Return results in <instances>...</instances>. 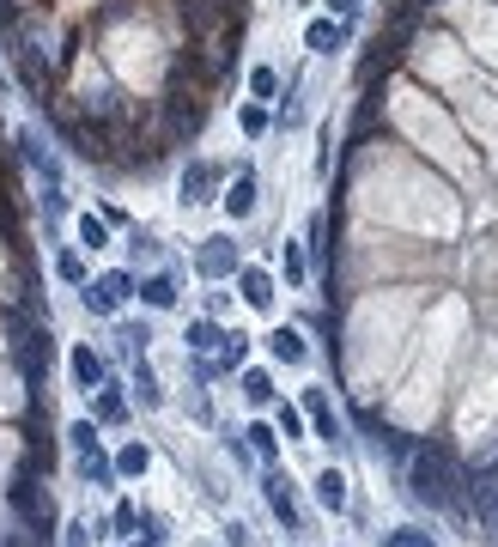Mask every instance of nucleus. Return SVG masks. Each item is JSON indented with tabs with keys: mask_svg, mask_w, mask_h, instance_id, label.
Returning <instances> with one entry per match:
<instances>
[{
	"mask_svg": "<svg viewBox=\"0 0 498 547\" xmlns=\"http://www.w3.org/2000/svg\"><path fill=\"white\" fill-rule=\"evenodd\" d=\"M407 493H413L420 505L450 511V505H456V462H450L437 445H420L407 456Z\"/></svg>",
	"mask_w": 498,
	"mask_h": 547,
	"instance_id": "f257e3e1",
	"label": "nucleus"
},
{
	"mask_svg": "<svg viewBox=\"0 0 498 547\" xmlns=\"http://www.w3.org/2000/svg\"><path fill=\"white\" fill-rule=\"evenodd\" d=\"M165 116H170V135H195V128H200V116H207V103H200L195 92H183V86H170Z\"/></svg>",
	"mask_w": 498,
	"mask_h": 547,
	"instance_id": "f03ea898",
	"label": "nucleus"
},
{
	"mask_svg": "<svg viewBox=\"0 0 498 547\" xmlns=\"http://www.w3.org/2000/svg\"><path fill=\"white\" fill-rule=\"evenodd\" d=\"M225 183V171L219 165H207V159H195L189 171H183V201L189 207H200V201H213V189Z\"/></svg>",
	"mask_w": 498,
	"mask_h": 547,
	"instance_id": "7ed1b4c3",
	"label": "nucleus"
},
{
	"mask_svg": "<svg viewBox=\"0 0 498 547\" xmlns=\"http://www.w3.org/2000/svg\"><path fill=\"white\" fill-rule=\"evenodd\" d=\"M262 493H267V511L280 517L286 529H298V505H292V480H286L280 469H273V475L262 480Z\"/></svg>",
	"mask_w": 498,
	"mask_h": 547,
	"instance_id": "20e7f679",
	"label": "nucleus"
},
{
	"mask_svg": "<svg viewBox=\"0 0 498 547\" xmlns=\"http://www.w3.org/2000/svg\"><path fill=\"white\" fill-rule=\"evenodd\" d=\"M225 213H232V219H249V213H256V171H249V165L225 183Z\"/></svg>",
	"mask_w": 498,
	"mask_h": 547,
	"instance_id": "39448f33",
	"label": "nucleus"
},
{
	"mask_svg": "<svg viewBox=\"0 0 498 547\" xmlns=\"http://www.w3.org/2000/svg\"><path fill=\"white\" fill-rule=\"evenodd\" d=\"M304 43H310L316 55H334V49L347 43V19H316V25L304 31Z\"/></svg>",
	"mask_w": 498,
	"mask_h": 547,
	"instance_id": "423d86ee",
	"label": "nucleus"
},
{
	"mask_svg": "<svg viewBox=\"0 0 498 547\" xmlns=\"http://www.w3.org/2000/svg\"><path fill=\"white\" fill-rule=\"evenodd\" d=\"M200 274H213V280H219V274H237V249L225 238H207V249H200Z\"/></svg>",
	"mask_w": 498,
	"mask_h": 547,
	"instance_id": "0eeeda50",
	"label": "nucleus"
},
{
	"mask_svg": "<svg viewBox=\"0 0 498 547\" xmlns=\"http://www.w3.org/2000/svg\"><path fill=\"white\" fill-rule=\"evenodd\" d=\"M67 365H73V383H79V389H98V383H103V359L92 353V347H73Z\"/></svg>",
	"mask_w": 498,
	"mask_h": 547,
	"instance_id": "6e6552de",
	"label": "nucleus"
},
{
	"mask_svg": "<svg viewBox=\"0 0 498 547\" xmlns=\"http://www.w3.org/2000/svg\"><path fill=\"white\" fill-rule=\"evenodd\" d=\"M237 286H243V298H249L256 310H267V305H273V280H267L262 268H237Z\"/></svg>",
	"mask_w": 498,
	"mask_h": 547,
	"instance_id": "1a4fd4ad",
	"label": "nucleus"
},
{
	"mask_svg": "<svg viewBox=\"0 0 498 547\" xmlns=\"http://www.w3.org/2000/svg\"><path fill=\"white\" fill-rule=\"evenodd\" d=\"M267 353H273L280 365H298L304 359V335L298 329H273V335H267Z\"/></svg>",
	"mask_w": 498,
	"mask_h": 547,
	"instance_id": "9d476101",
	"label": "nucleus"
},
{
	"mask_svg": "<svg viewBox=\"0 0 498 547\" xmlns=\"http://www.w3.org/2000/svg\"><path fill=\"white\" fill-rule=\"evenodd\" d=\"M316 499H322V511H347V480H340V469H322V475H316Z\"/></svg>",
	"mask_w": 498,
	"mask_h": 547,
	"instance_id": "9b49d317",
	"label": "nucleus"
},
{
	"mask_svg": "<svg viewBox=\"0 0 498 547\" xmlns=\"http://www.w3.org/2000/svg\"><path fill=\"white\" fill-rule=\"evenodd\" d=\"M79 475L92 480V486H110V480H116V462H110L103 450H86V456H79Z\"/></svg>",
	"mask_w": 498,
	"mask_h": 547,
	"instance_id": "f8f14e48",
	"label": "nucleus"
},
{
	"mask_svg": "<svg viewBox=\"0 0 498 547\" xmlns=\"http://www.w3.org/2000/svg\"><path fill=\"white\" fill-rule=\"evenodd\" d=\"M183 341H189V353H195V359H207L213 347H225V335H219L213 322H189V335H183Z\"/></svg>",
	"mask_w": 498,
	"mask_h": 547,
	"instance_id": "ddd939ff",
	"label": "nucleus"
},
{
	"mask_svg": "<svg viewBox=\"0 0 498 547\" xmlns=\"http://www.w3.org/2000/svg\"><path fill=\"white\" fill-rule=\"evenodd\" d=\"M304 408H310V420H316V432H322V438H340V426H334L329 396H322V389H310V396H304Z\"/></svg>",
	"mask_w": 498,
	"mask_h": 547,
	"instance_id": "4468645a",
	"label": "nucleus"
},
{
	"mask_svg": "<svg viewBox=\"0 0 498 547\" xmlns=\"http://www.w3.org/2000/svg\"><path fill=\"white\" fill-rule=\"evenodd\" d=\"M140 298H146L152 310H170L176 305V286H170L165 274H152V280H140Z\"/></svg>",
	"mask_w": 498,
	"mask_h": 547,
	"instance_id": "2eb2a0df",
	"label": "nucleus"
},
{
	"mask_svg": "<svg viewBox=\"0 0 498 547\" xmlns=\"http://www.w3.org/2000/svg\"><path fill=\"white\" fill-rule=\"evenodd\" d=\"M86 310H92V316H116V310H122V298L110 292V280H98V286H86Z\"/></svg>",
	"mask_w": 498,
	"mask_h": 547,
	"instance_id": "dca6fc26",
	"label": "nucleus"
},
{
	"mask_svg": "<svg viewBox=\"0 0 498 547\" xmlns=\"http://www.w3.org/2000/svg\"><path fill=\"white\" fill-rule=\"evenodd\" d=\"M134 389H140V402H146V408H159V402H165V389H159V377H152V365H146V359L134 365Z\"/></svg>",
	"mask_w": 498,
	"mask_h": 547,
	"instance_id": "f3484780",
	"label": "nucleus"
},
{
	"mask_svg": "<svg viewBox=\"0 0 498 547\" xmlns=\"http://www.w3.org/2000/svg\"><path fill=\"white\" fill-rule=\"evenodd\" d=\"M243 438H249V450H256L262 462H273V456H280V432H273V426H249Z\"/></svg>",
	"mask_w": 498,
	"mask_h": 547,
	"instance_id": "a211bd4d",
	"label": "nucleus"
},
{
	"mask_svg": "<svg viewBox=\"0 0 498 547\" xmlns=\"http://www.w3.org/2000/svg\"><path fill=\"white\" fill-rule=\"evenodd\" d=\"M146 462H152V450H146V445H128L122 456H116V475H146Z\"/></svg>",
	"mask_w": 498,
	"mask_h": 547,
	"instance_id": "6ab92c4d",
	"label": "nucleus"
},
{
	"mask_svg": "<svg viewBox=\"0 0 498 547\" xmlns=\"http://www.w3.org/2000/svg\"><path fill=\"white\" fill-rule=\"evenodd\" d=\"M243 396L262 408V402H273V383H267V371H243Z\"/></svg>",
	"mask_w": 498,
	"mask_h": 547,
	"instance_id": "aec40b11",
	"label": "nucleus"
},
{
	"mask_svg": "<svg viewBox=\"0 0 498 547\" xmlns=\"http://www.w3.org/2000/svg\"><path fill=\"white\" fill-rule=\"evenodd\" d=\"M79 243H86V249H103V243H110V225L86 213V219H79Z\"/></svg>",
	"mask_w": 498,
	"mask_h": 547,
	"instance_id": "412c9836",
	"label": "nucleus"
},
{
	"mask_svg": "<svg viewBox=\"0 0 498 547\" xmlns=\"http://www.w3.org/2000/svg\"><path fill=\"white\" fill-rule=\"evenodd\" d=\"M122 413H128V402H122L116 389H103V396H98V420H103V426H116Z\"/></svg>",
	"mask_w": 498,
	"mask_h": 547,
	"instance_id": "4be33fe9",
	"label": "nucleus"
},
{
	"mask_svg": "<svg viewBox=\"0 0 498 547\" xmlns=\"http://www.w3.org/2000/svg\"><path fill=\"white\" fill-rule=\"evenodd\" d=\"M67 445L79 450V456H86V450H98V426H92V420H79V426L67 432Z\"/></svg>",
	"mask_w": 498,
	"mask_h": 547,
	"instance_id": "5701e85b",
	"label": "nucleus"
},
{
	"mask_svg": "<svg viewBox=\"0 0 498 547\" xmlns=\"http://www.w3.org/2000/svg\"><path fill=\"white\" fill-rule=\"evenodd\" d=\"M146 341H152L146 322H122V347H128V353H146Z\"/></svg>",
	"mask_w": 498,
	"mask_h": 547,
	"instance_id": "b1692460",
	"label": "nucleus"
},
{
	"mask_svg": "<svg viewBox=\"0 0 498 547\" xmlns=\"http://www.w3.org/2000/svg\"><path fill=\"white\" fill-rule=\"evenodd\" d=\"M249 92H256V98H273V92H280L273 68H256V73H249Z\"/></svg>",
	"mask_w": 498,
	"mask_h": 547,
	"instance_id": "393cba45",
	"label": "nucleus"
},
{
	"mask_svg": "<svg viewBox=\"0 0 498 547\" xmlns=\"http://www.w3.org/2000/svg\"><path fill=\"white\" fill-rule=\"evenodd\" d=\"M280 438H304V413L298 408H280Z\"/></svg>",
	"mask_w": 498,
	"mask_h": 547,
	"instance_id": "a878e982",
	"label": "nucleus"
},
{
	"mask_svg": "<svg viewBox=\"0 0 498 547\" xmlns=\"http://www.w3.org/2000/svg\"><path fill=\"white\" fill-rule=\"evenodd\" d=\"M389 547H437V542H432V535H420V529H396Z\"/></svg>",
	"mask_w": 498,
	"mask_h": 547,
	"instance_id": "bb28decb",
	"label": "nucleus"
},
{
	"mask_svg": "<svg viewBox=\"0 0 498 547\" xmlns=\"http://www.w3.org/2000/svg\"><path fill=\"white\" fill-rule=\"evenodd\" d=\"M55 274H61V280H73V286H79V280H86V262H79V256H61V262H55Z\"/></svg>",
	"mask_w": 498,
	"mask_h": 547,
	"instance_id": "cd10ccee",
	"label": "nucleus"
},
{
	"mask_svg": "<svg viewBox=\"0 0 498 547\" xmlns=\"http://www.w3.org/2000/svg\"><path fill=\"white\" fill-rule=\"evenodd\" d=\"M286 280H292V286H304V256L292 249V243H286Z\"/></svg>",
	"mask_w": 498,
	"mask_h": 547,
	"instance_id": "c85d7f7f",
	"label": "nucleus"
},
{
	"mask_svg": "<svg viewBox=\"0 0 498 547\" xmlns=\"http://www.w3.org/2000/svg\"><path fill=\"white\" fill-rule=\"evenodd\" d=\"M116 529L134 535V529H140V511H134V505H116Z\"/></svg>",
	"mask_w": 498,
	"mask_h": 547,
	"instance_id": "c756f323",
	"label": "nucleus"
},
{
	"mask_svg": "<svg viewBox=\"0 0 498 547\" xmlns=\"http://www.w3.org/2000/svg\"><path fill=\"white\" fill-rule=\"evenodd\" d=\"M243 135H267V116H262V110H243Z\"/></svg>",
	"mask_w": 498,
	"mask_h": 547,
	"instance_id": "7c9ffc66",
	"label": "nucleus"
},
{
	"mask_svg": "<svg viewBox=\"0 0 498 547\" xmlns=\"http://www.w3.org/2000/svg\"><path fill=\"white\" fill-rule=\"evenodd\" d=\"M359 12V0H329V19H353Z\"/></svg>",
	"mask_w": 498,
	"mask_h": 547,
	"instance_id": "2f4dec72",
	"label": "nucleus"
},
{
	"mask_svg": "<svg viewBox=\"0 0 498 547\" xmlns=\"http://www.w3.org/2000/svg\"><path fill=\"white\" fill-rule=\"evenodd\" d=\"M67 547H86V523H67Z\"/></svg>",
	"mask_w": 498,
	"mask_h": 547,
	"instance_id": "473e14b6",
	"label": "nucleus"
},
{
	"mask_svg": "<svg viewBox=\"0 0 498 547\" xmlns=\"http://www.w3.org/2000/svg\"><path fill=\"white\" fill-rule=\"evenodd\" d=\"M134 547H159V542H134Z\"/></svg>",
	"mask_w": 498,
	"mask_h": 547,
	"instance_id": "72a5a7b5",
	"label": "nucleus"
},
{
	"mask_svg": "<svg viewBox=\"0 0 498 547\" xmlns=\"http://www.w3.org/2000/svg\"><path fill=\"white\" fill-rule=\"evenodd\" d=\"M493 517H498V505H493Z\"/></svg>",
	"mask_w": 498,
	"mask_h": 547,
	"instance_id": "f704fd0d",
	"label": "nucleus"
}]
</instances>
